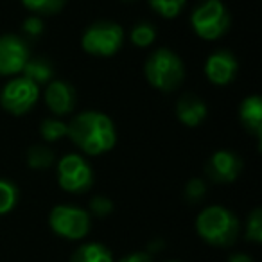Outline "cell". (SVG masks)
Wrapping results in <instances>:
<instances>
[{
	"mask_svg": "<svg viewBox=\"0 0 262 262\" xmlns=\"http://www.w3.org/2000/svg\"><path fill=\"white\" fill-rule=\"evenodd\" d=\"M67 137L88 157L108 153L117 144V129L106 113L88 110L81 112L67 124Z\"/></svg>",
	"mask_w": 262,
	"mask_h": 262,
	"instance_id": "cell-1",
	"label": "cell"
},
{
	"mask_svg": "<svg viewBox=\"0 0 262 262\" xmlns=\"http://www.w3.org/2000/svg\"><path fill=\"white\" fill-rule=\"evenodd\" d=\"M196 228L201 239L214 246H230L239 235V221L228 208L212 205L200 212Z\"/></svg>",
	"mask_w": 262,
	"mask_h": 262,
	"instance_id": "cell-2",
	"label": "cell"
},
{
	"mask_svg": "<svg viewBox=\"0 0 262 262\" xmlns=\"http://www.w3.org/2000/svg\"><path fill=\"white\" fill-rule=\"evenodd\" d=\"M144 74L149 84L157 90H176L185 79V65L182 58L171 49H158L147 58Z\"/></svg>",
	"mask_w": 262,
	"mask_h": 262,
	"instance_id": "cell-3",
	"label": "cell"
},
{
	"mask_svg": "<svg viewBox=\"0 0 262 262\" xmlns=\"http://www.w3.org/2000/svg\"><path fill=\"white\" fill-rule=\"evenodd\" d=\"M124 43V29L115 22L101 20L86 27L81 38L83 51L95 58H112Z\"/></svg>",
	"mask_w": 262,
	"mask_h": 262,
	"instance_id": "cell-4",
	"label": "cell"
},
{
	"mask_svg": "<svg viewBox=\"0 0 262 262\" xmlns=\"http://www.w3.org/2000/svg\"><path fill=\"white\" fill-rule=\"evenodd\" d=\"M194 33L203 40H217L230 27V13L221 0H203L190 15Z\"/></svg>",
	"mask_w": 262,
	"mask_h": 262,
	"instance_id": "cell-5",
	"label": "cell"
},
{
	"mask_svg": "<svg viewBox=\"0 0 262 262\" xmlns=\"http://www.w3.org/2000/svg\"><path fill=\"white\" fill-rule=\"evenodd\" d=\"M40 99V86L24 76H15L0 92V104L11 115H26Z\"/></svg>",
	"mask_w": 262,
	"mask_h": 262,
	"instance_id": "cell-6",
	"label": "cell"
},
{
	"mask_svg": "<svg viewBox=\"0 0 262 262\" xmlns=\"http://www.w3.org/2000/svg\"><path fill=\"white\" fill-rule=\"evenodd\" d=\"M58 182L67 192H86L94 183V171L83 155L69 153L58 162Z\"/></svg>",
	"mask_w": 262,
	"mask_h": 262,
	"instance_id": "cell-7",
	"label": "cell"
},
{
	"mask_svg": "<svg viewBox=\"0 0 262 262\" xmlns=\"http://www.w3.org/2000/svg\"><path fill=\"white\" fill-rule=\"evenodd\" d=\"M51 228L65 239H83L90 232V214L74 205H58L49 215Z\"/></svg>",
	"mask_w": 262,
	"mask_h": 262,
	"instance_id": "cell-8",
	"label": "cell"
},
{
	"mask_svg": "<svg viewBox=\"0 0 262 262\" xmlns=\"http://www.w3.org/2000/svg\"><path fill=\"white\" fill-rule=\"evenodd\" d=\"M29 58V45L24 38L16 36V34H2L0 36V76L22 74Z\"/></svg>",
	"mask_w": 262,
	"mask_h": 262,
	"instance_id": "cell-9",
	"label": "cell"
},
{
	"mask_svg": "<svg viewBox=\"0 0 262 262\" xmlns=\"http://www.w3.org/2000/svg\"><path fill=\"white\" fill-rule=\"evenodd\" d=\"M243 171V162L239 155L228 149H219L205 164V172L215 183H232Z\"/></svg>",
	"mask_w": 262,
	"mask_h": 262,
	"instance_id": "cell-10",
	"label": "cell"
},
{
	"mask_svg": "<svg viewBox=\"0 0 262 262\" xmlns=\"http://www.w3.org/2000/svg\"><path fill=\"white\" fill-rule=\"evenodd\" d=\"M237 70H239L237 58L225 49L212 52L205 61V74H207L208 81L217 86H226L232 83L237 76Z\"/></svg>",
	"mask_w": 262,
	"mask_h": 262,
	"instance_id": "cell-11",
	"label": "cell"
},
{
	"mask_svg": "<svg viewBox=\"0 0 262 262\" xmlns=\"http://www.w3.org/2000/svg\"><path fill=\"white\" fill-rule=\"evenodd\" d=\"M45 104L47 108L54 113L56 117H63L69 115L74 112L77 102V94L76 88L69 83V81L63 79H52L51 83L45 88Z\"/></svg>",
	"mask_w": 262,
	"mask_h": 262,
	"instance_id": "cell-12",
	"label": "cell"
},
{
	"mask_svg": "<svg viewBox=\"0 0 262 262\" xmlns=\"http://www.w3.org/2000/svg\"><path fill=\"white\" fill-rule=\"evenodd\" d=\"M207 113H208L207 104L196 94L182 95L178 99V102H176V115H178L180 122L189 127L200 126L207 119Z\"/></svg>",
	"mask_w": 262,
	"mask_h": 262,
	"instance_id": "cell-13",
	"label": "cell"
},
{
	"mask_svg": "<svg viewBox=\"0 0 262 262\" xmlns=\"http://www.w3.org/2000/svg\"><path fill=\"white\" fill-rule=\"evenodd\" d=\"M239 119L244 129L255 137L262 135V99L260 95H248L239 108Z\"/></svg>",
	"mask_w": 262,
	"mask_h": 262,
	"instance_id": "cell-14",
	"label": "cell"
},
{
	"mask_svg": "<svg viewBox=\"0 0 262 262\" xmlns=\"http://www.w3.org/2000/svg\"><path fill=\"white\" fill-rule=\"evenodd\" d=\"M22 76L27 77L29 81H33L38 86H41V84H45V83L49 84L52 81L54 67H52V63L49 61L47 58H38V56L33 58V56H31V58L27 59L26 67H24Z\"/></svg>",
	"mask_w": 262,
	"mask_h": 262,
	"instance_id": "cell-15",
	"label": "cell"
},
{
	"mask_svg": "<svg viewBox=\"0 0 262 262\" xmlns=\"http://www.w3.org/2000/svg\"><path fill=\"white\" fill-rule=\"evenodd\" d=\"M70 262H113V257L106 246L99 243H88L77 248Z\"/></svg>",
	"mask_w": 262,
	"mask_h": 262,
	"instance_id": "cell-16",
	"label": "cell"
},
{
	"mask_svg": "<svg viewBox=\"0 0 262 262\" xmlns=\"http://www.w3.org/2000/svg\"><path fill=\"white\" fill-rule=\"evenodd\" d=\"M27 165L34 171H43L54 164V151L45 144H34L27 151Z\"/></svg>",
	"mask_w": 262,
	"mask_h": 262,
	"instance_id": "cell-17",
	"label": "cell"
},
{
	"mask_svg": "<svg viewBox=\"0 0 262 262\" xmlns=\"http://www.w3.org/2000/svg\"><path fill=\"white\" fill-rule=\"evenodd\" d=\"M129 38L133 45H137V47H140V49H146V47H149V45H153L155 40H157V29H155L153 24L140 22L131 29Z\"/></svg>",
	"mask_w": 262,
	"mask_h": 262,
	"instance_id": "cell-18",
	"label": "cell"
},
{
	"mask_svg": "<svg viewBox=\"0 0 262 262\" xmlns=\"http://www.w3.org/2000/svg\"><path fill=\"white\" fill-rule=\"evenodd\" d=\"M40 135L43 139V142H56V140L67 137V124L63 120L56 119V117L45 119L40 124Z\"/></svg>",
	"mask_w": 262,
	"mask_h": 262,
	"instance_id": "cell-19",
	"label": "cell"
},
{
	"mask_svg": "<svg viewBox=\"0 0 262 262\" xmlns=\"http://www.w3.org/2000/svg\"><path fill=\"white\" fill-rule=\"evenodd\" d=\"M157 15L162 18H176L185 9L187 0H147Z\"/></svg>",
	"mask_w": 262,
	"mask_h": 262,
	"instance_id": "cell-20",
	"label": "cell"
},
{
	"mask_svg": "<svg viewBox=\"0 0 262 262\" xmlns=\"http://www.w3.org/2000/svg\"><path fill=\"white\" fill-rule=\"evenodd\" d=\"M67 0H22V4L29 9L33 15L38 16H47V15H56L58 11H61Z\"/></svg>",
	"mask_w": 262,
	"mask_h": 262,
	"instance_id": "cell-21",
	"label": "cell"
},
{
	"mask_svg": "<svg viewBox=\"0 0 262 262\" xmlns=\"http://www.w3.org/2000/svg\"><path fill=\"white\" fill-rule=\"evenodd\" d=\"M18 201V189L13 182L0 178V215L8 214Z\"/></svg>",
	"mask_w": 262,
	"mask_h": 262,
	"instance_id": "cell-22",
	"label": "cell"
},
{
	"mask_svg": "<svg viewBox=\"0 0 262 262\" xmlns=\"http://www.w3.org/2000/svg\"><path fill=\"white\" fill-rule=\"evenodd\" d=\"M246 237L253 243H260L262 241V210L255 208L248 217L246 225Z\"/></svg>",
	"mask_w": 262,
	"mask_h": 262,
	"instance_id": "cell-23",
	"label": "cell"
},
{
	"mask_svg": "<svg viewBox=\"0 0 262 262\" xmlns=\"http://www.w3.org/2000/svg\"><path fill=\"white\" fill-rule=\"evenodd\" d=\"M207 194V185L201 178H192L187 182L185 185V200L190 203H198L201 201Z\"/></svg>",
	"mask_w": 262,
	"mask_h": 262,
	"instance_id": "cell-24",
	"label": "cell"
},
{
	"mask_svg": "<svg viewBox=\"0 0 262 262\" xmlns=\"http://www.w3.org/2000/svg\"><path fill=\"white\" fill-rule=\"evenodd\" d=\"M113 210V203L110 198L106 196H95L92 198L90 201V212L94 215H97V217H106V215H110Z\"/></svg>",
	"mask_w": 262,
	"mask_h": 262,
	"instance_id": "cell-25",
	"label": "cell"
},
{
	"mask_svg": "<svg viewBox=\"0 0 262 262\" xmlns=\"http://www.w3.org/2000/svg\"><path fill=\"white\" fill-rule=\"evenodd\" d=\"M22 29L29 38H38V36L43 34V29H45L43 20H41V16H38V15H31L24 20Z\"/></svg>",
	"mask_w": 262,
	"mask_h": 262,
	"instance_id": "cell-26",
	"label": "cell"
},
{
	"mask_svg": "<svg viewBox=\"0 0 262 262\" xmlns=\"http://www.w3.org/2000/svg\"><path fill=\"white\" fill-rule=\"evenodd\" d=\"M120 262H153V257L147 251H137V253L126 255Z\"/></svg>",
	"mask_w": 262,
	"mask_h": 262,
	"instance_id": "cell-27",
	"label": "cell"
},
{
	"mask_svg": "<svg viewBox=\"0 0 262 262\" xmlns=\"http://www.w3.org/2000/svg\"><path fill=\"white\" fill-rule=\"evenodd\" d=\"M228 262H255V260L244 253H237V255H232V257L228 258Z\"/></svg>",
	"mask_w": 262,
	"mask_h": 262,
	"instance_id": "cell-28",
	"label": "cell"
},
{
	"mask_svg": "<svg viewBox=\"0 0 262 262\" xmlns=\"http://www.w3.org/2000/svg\"><path fill=\"white\" fill-rule=\"evenodd\" d=\"M126 2H131V0H126Z\"/></svg>",
	"mask_w": 262,
	"mask_h": 262,
	"instance_id": "cell-29",
	"label": "cell"
}]
</instances>
